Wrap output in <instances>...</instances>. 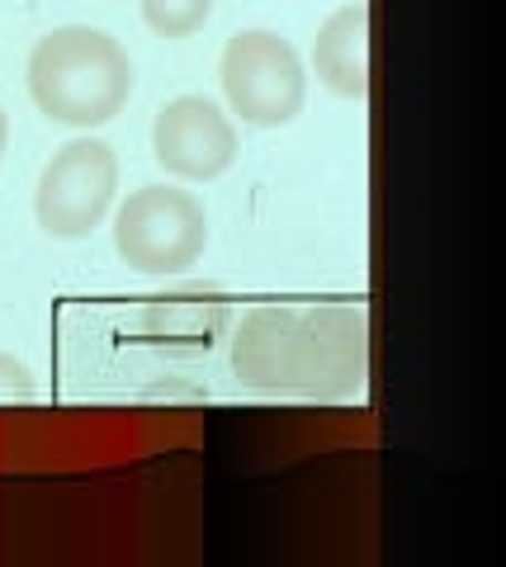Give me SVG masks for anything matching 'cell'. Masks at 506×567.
Masks as SVG:
<instances>
[{
  "mask_svg": "<svg viewBox=\"0 0 506 567\" xmlns=\"http://www.w3.org/2000/svg\"><path fill=\"white\" fill-rule=\"evenodd\" d=\"M364 354H370V331H364L360 308L270 303L241 317L233 341V369L251 393L337 402L360 388Z\"/></svg>",
  "mask_w": 506,
  "mask_h": 567,
  "instance_id": "1",
  "label": "cell"
},
{
  "mask_svg": "<svg viewBox=\"0 0 506 567\" xmlns=\"http://www.w3.org/2000/svg\"><path fill=\"white\" fill-rule=\"evenodd\" d=\"M29 95L62 128H100L128 104L133 62L104 29H52L29 52Z\"/></svg>",
  "mask_w": 506,
  "mask_h": 567,
  "instance_id": "2",
  "label": "cell"
},
{
  "mask_svg": "<svg viewBox=\"0 0 506 567\" xmlns=\"http://www.w3.org/2000/svg\"><path fill=\"white\" fill-rule=\"evenodd\" d=\"M208 246V213L189 189L143 185L114 213V251L137 275H185Z\"/></svg>",
  "mask_w": 506,
  "mask_h": 567,
  "instance_id": "3",
  "label": "cell"
},
{
  "mask_svg": "<svg viewBox=\"0 0 506 567\" xmlns=\"http://www.w3.org/2000/svg\"><path fill=\"white\" fill-rule=\"evenodd\" d=\"M218 81L223 95H228V110L251 128H285V123L299 118L308 100L303 58L270 29H247L228 39Z\"/></svg>",
  "mask_w": 506,
  "mask_h": 567,
  "instance_id": "4",
  "label": "cell"
},
{
  "mask_svg": "<svg viewBox=\"0 0 506 567\" xmlns=\"http://www.w3.org/2000/svg\"><path fill=\"white\" fill-rule=\"evenodd\" d=\"M118 189V162L114 147L100 137H76L52 152V162L39 175V194H33V213L48 237L81 241L104 223L114 208Z\"/></svg>",
  "mask_w": 506,
  "mask_h": 567,
  "instance_id": "5",
  "label": "cell"
},
{
  "mask_svg": "<svg viewBox=\"0 0 506 567\" xmlns=\"http://www.w3.org/2000/svg\"><path fill=\"white\" fill-rule=\"evenodd\" d=\"M152 156L176 181H218L237 162V128L208 95H176L156 110Z\"/></svg>",
  "mask_w": 506,
  "mask_h": 567,
  "instance_id": "6",
  "label": "cell"
},
{
  "mask_svg": "<svg viewBox=\"0 0 506 567\" xmlns=\"http://www.w3.org/2000/svg\"><path fill=\"white\" fill-rule=\"evenodd\" d=\"M312 71L331 95L364 100L370 95V10L341 6L312 39Z\"/></svg>",
  "mask_w": 506,
  "mask_h": 567,
  "instance_id": "7",
  "label": "cell"
},
{
  "mask_svg": "<svg viewBox=\"0 0 506 567\" xmlns=\"http://www.w3.org/2000/svg\"><path fill=\"white\" fill-rule=\"evenodd\" d=\"M137 6H143L147 29L162 39H189L214 14V0H137Z\"/></svg>",
  "mask_w": 506,
  "mask_h": 567,
  "instance_id": "8",
  "label": "cell"
},
{
  "mask_svg": "<svg viewBox=\"0 0 506 567\" xmlns=\"http://www.w3.org/2000/svg\"><path fill=\"white\" fill-rule=\"evenodd\" d=\"M33 393H39V383H33L29 364H20L14 354L0 350V406H14V402H33Z\"/></svg>",
  "mask_w": 506,
  "mask_h": 567,
  "instance_id": "9",
  "label": "cell"
},
{
  "mask_svg": "<svg viewBox=\"0 0 506 567\" xmlns=\"http://www.w3.org/2000/svg\"><path fill=\"white\" fill-rule=\"evenodd\" d=\"M6 147H10V118L0 114V162H6Z\"/></svg>",
  "mask_w": 506,
  "mask_h": 567,
  "instance_id": "10",
  "label": "cell"
}]
</instances>
